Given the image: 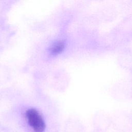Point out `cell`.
<instances>
[{
  "label": "cell",
  "instance_id": "cell-2",
  "mask_svg": "<svg viewBox=\"0 0 132 132\" xmlns=\"http://www.w3.org/2000/svg\"><path fill=\"white\" fill-rule=\"evenodd\" d=\"M65 44L62 41H58L55 42L51 47L50 51L53 55H57L61 53L64 50Z\"/></svg>",
  "mask_w": 132,
  "mask_h": 132
},
{
  "label": "cell",
  "instance_id": "cell-1",
  "mask_svg": "<svg viewBox=\"0 0 132 132\" xmlns=\"http://www.w3.org/2000/svg\"><path fill=\"white\" fill-rule=\"evenodd\" d=\"M25 115L29 125L35 132H44L45 123L40 113L35 108L26 110Z\"/></svg>",
  "mask_w": 132,
  "mask_h": 132
}]
</instances>
